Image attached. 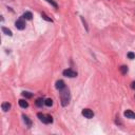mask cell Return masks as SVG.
<instances>
[{
  "label": "cell",
  "instance_id": "obj_21",
  "mask_svg": "<svg viewBox=\"0 0 135 135\" xmlns=\"http://www.w3.org/2000/svg\"><path fill=\"white\" fill-rule=\"evenodd\" d=\"M47 120H49V124H52L53 122V117L51 115H47Z\"/></svg>",
  "mask_w": 135,
  "mask_h": 135
},
{
  "label": "cell",
  "instance_id": "obj_3",
  "mask_svg": "<svg viewBox=\"0 0 135 135\" xmlns=\"http://www.w3.org/2000/svg\"><path fill=\"white\" fill-rule=\"evenodd\" d=\"M15 26L17 27L18 30H20V31H22V30L25 29V21L23 20V17H22V18H19L18 20H16Z\"/></svg>",
  "mask_w": 135,
  "mask_h": 135
},
{
  "label": "cell",
  "instance_id": "obj_6",
  "mask_svg": "<svg viewBox=\"0 0 135 135\" xmlns=\"http://www.w3.org/2000/svg\"><path fill=\"white\" fill-rule=\"evenodd\" d=\"M55 87H56V89L59 90V91H61L62 89H65L66 88V83L63 80H61V79H59V80L56 81V85H55Z\"/></svg>",
  "mask_w": 135,
  "mask_h": 135
},
{
  "label": "cell",
  "instance_id": "obj_13",
  "mask_svg": "<svg viewBox=\"0 0 135 135\" xmlns=\"http://www.w3.org/2000/svg\"><path fill=\"white\" fill-rule=\"evenodd\" d=\"M19 106H20L21 108L25 109V108H27V107H29V104H27V101L23 100V99H20V100H19Z\"/></svg>",
  "mask_w": 135,
  "mask_h": 135
},
{
  "label": "cell",
  "instance_id": "obj_18",
  "mask_svg": "<svg viewBox=\"0 0 135 135\" xmlns=\"http://www.w3.org/2000/svg\"><path fill=\"white\" fill-rule=\"evenodd\" d=\"M22 96L25 97V98H31L32 96H33V94L30 93V92H22Z\"/></svg>",
  "mask_w": 135,
  "mask_h": 135
},
{
  "label": "cell",
  "instance_id": "obj_20",
  "mask_svg": "<svg viewBox=\"0 0 135 135\" xmlns=\"http://www.w3.org/2000/svg\"><path fill=\"white\" fill-rule=\"evenodd\" d=\"M81 20H82V23H83V24H85L86 30H87V31H89V29H88V25H87V21L85 20V19H83V17H81Z\"/></svg>",
  "mask_w": 135,
  "mask_h": 135
},
{
  "label": "cell",
  "instance_id": "obj_1",
  "mask_svg": "<svg viewBox=\"0 0 135 135\" xmlns=\"http://www.w3.org/2000/svg\"><path fill=\"white\" fill-rule=\"evenodd\" d=\"M60 92V100H61V105L62 107H67L68 105H69V102H70V91L69 89L66 88L65 89H62L61 91H59Z\"/></svg>",
  "mask_w": 135,
  "mask_h": 135
},
{
  "label": "cell",
  "instance_id": "obj_2",
  "mask_svg": "<svg viewBox=\"0 0 135 135\" xmlns=\"http://www.w3.org/2000/svg\"><path fill=\"white\" fill-rule=\"evenodd\" d=\"M62 74H63V76L69 77V78H74V77L77 76V72H75V71L71 70V69H66V70H63Z\"/></svg>",
  "mask_w": 135,
  "mask_h": 135
},
{
  "label": "cell",
  "instance_id": "obj_14",
  "mask_svg": "<svg viewBox=\"0 0 135 135\" xmlns=\"http://www.w3.org/2000/svg\"><path fill=\"white\" fill-rule=\"evenodd\" d=\"M119 71H120V73L121 74H127L128 73V71H129V69H128V67L127 66H121L120 68H119Z\"/></svg>",
  "mask_w": 135,
  "mask_h": 135
},
{
  "label": "cell",
  "instance_id": "obj_10",
  "mask_svg": "<svg viewBox=\"0 0 135 135\" xmlns=\"http://www.w3.org/2000/svg\"><path fill=\"white\" fill-rule=\"evenodd\" d=\"M22 118H23V121H24V124H25V125H26V126L30 128V127L32 126V121H31V119H30V118L26 116L25 114H23V115H22Z\"/></svg>",
  "mask_w": 135,
  "mask_h": 135
},
{
  "label": "cell",
  "instance_id": "obj_5",
  "mask_svg": "<svg viewBox=\"0 0 135 135\" xmlns=\"http://www.w3.org/2000/svg\"><path fill=\"white\" fill-rule=\"evenodd\" d=\"M37 117L39 118V120L43 122V124H49V120H47V115L42 114V113H37Z\"/></svg>",
  "mask_w": 135,
  "mask_h": 135
},
{
  "label": "cell",
  "instance_id": "obj_19",
  "mask_svg": "<svg viewBox=\"0 0 135 135\" xmlns=\"http://www.w3.org/2000/svg\"><path fill=\"white\" fill-rule=\"evenodd\" d=\"M127 56H128V58H129V59H134V58H135V54H134L133 52H129Z\"/></svg>",
  "mask_w": 135,
  "mask_h": 135
},
{
  "label": "cell",
  "instance_id": "obj_12",
  "mask_svg": "<svg viewBox=\"0 0 135 135\" xmlns=\"http://www.w3.org/2000/svg\"><path fill=\"white\" fill-rule=\"evenodd\" d=\"M2 32L4 33L5 35H7V36H13V33H12V31L10 30V29H7V27H5V26H2Z\"/></svg>",
  "mask_w": 135,
  "mask_h": 135
},
{
  "label": "cell",
  "instance_id": "obj_9",
  "mask_svg": "<svg viewBox=\"0 0 135 135\" xmlns=\"http://www.w3.org/2000/svg\"><path fill=\"white\" fill-rule=\"evenodd\" d=\"M22 17H23V19H25V20H32V18H33V14H32L31 12H25V13H23Z\"/></svg>",
  "mask_w": 135,
  "mask_h": 135
},
{
  "label": "cell",
  "instance_id": "obj_16",
  "mask_svg": "<svg viewBox=\"0 0 135 135\" xmlns=\"http://www.w3.org/2000/svg\"><path fill=\"white\" fill-rule=\"evenodd\" d=\"M45 105L46 107H52V106H53V99H51V98H47V99H45Z\"/></svg>",
  "mask_w": 135,
  "mask_h": 135
},
{
  "label": "cell",
  "instance_id": "obj_22",
  "mask_svg": "<svg viewBox=\"0 0 135 135\" xmlns=\"http://www.w3.org/2000/svg\"><path fill=\"white\" fill-rule=\"evenodd\" d=\"M131 88H132V89H134V90H135V81H133L132 83H131Z\"/></svg>",
  "mask_w": 135,
  "mask_h": 135
},
{
  "label": "cell",
  "instance_id": "obj_17",
  "mask_svg": "<svg viewBox=\"0 0 135 135\" xmlns=\"http://www.w3.org/2000/svg\"><path fill=\"white\" fill-rule=\"evenodd\" d=\"M45 1H46L47 3H50V4H51V5H53V6L55 7V9H57V7H58V5H57V3H56V2H55V1H54V0H45Z\"/></svg>",
  "mask_w": 135,
  "mask_h": 135
},
{
  "label": "cell",
  "instance_id": "obj_15",
  "mask_svg": "<svg viewBox=\"0 0 135 135\" xmlns=\"http://www.w3.org/2000/svg\"><path fill=\"white\" fill-rule=\"evenodd\" d=\"M41 17H42V19H45V21H47V22H53L52 19H51V18H50L49 16H47L45 13H43V12L41 13Z\"/></svg>",
  "mask_w": 135,
  "mask_h": 135
},
{
  "label": "cell",
  "instance_id": "obj_7",
  "mask_svg": "<svg viewBox=\"0 0 135 135\" xmlns=\"http://www.w3.org/2000/svg\"><path fill=\"white\" fill-rule=\"evenodd\" d=\"M124 115H125V116H126L127 118H130V119H135V113L132 112V111H130V110L125 111Z\"/></svg>",
  "mask_w": 135,
  "mask_h": 135
},
{
  "label": "cell",
  "instance_id": "obj_4",
  "mask_svg": "<svg viewBox=\"0 0 135 135\" xmlns=\"http://www.w3.org/2000/svg\"><path fill=\"white\" fill-rule=\"evenodd\" d=\"M81 114L85 116L86 118H92L93 116H94V113H93V111L92 110H90V109H83L82 110V112H81Z\"/></svg>",
  "mask_w": 135,
  "mask_h": 135
},
{
  "label": "cell",
  "instance_id": "obj_8",
  "mask_svg": "<svg viewBox=\"0 0 135 135\" xmlns=\"http://www.w3.org/2000/svg\"><path fill=\"white\" fill-rule=\"evenodd\" d=\"M1 108L3 110V112H7V111H10V109H11V104L10 102H3L1 105Z\"/></svg>",
  "mask_w": 135,
  "mask_h": 135
},
{
  "label": "cell",
  "instance_id": "obj_11",
  "mask_svg": "<svg viewBox=\"0 0 135 135\" xmlns=\"http://www.w3.org/2000/svg\"><path fill=\"white\" fill-rule=\"evenodd\" d=\"M45 99L43 98H38V99H36V102H35V104H36V106L37 107H39V108H41V107L45 105Z\"/></svg>",
  "mask_w": 135,
  "mask_h": 135
}]
</instances>
